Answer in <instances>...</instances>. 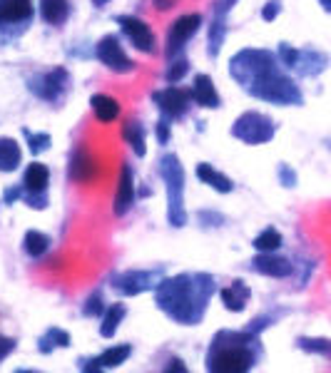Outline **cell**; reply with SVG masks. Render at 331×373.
Returning <instances> with one entry per match:
<instances>
[{"mask_svg": "<svg viewBox=\"0 0 331 373\" xmlns=\"http://www.w3.org/2000/svg\"><path fill=\"white\" fill-rule=\"evenodd\" d=\"M229 78L247 95L264 100V103L282 105V107H292V105L304 103L299 85L289 78L279 55L272 53V50H239L229 60Z\"/></svg>", "mask_w": 331, "mask_h": 373, "instance_id": "cell-1", "label": "cell"}, {"mask_svg": "<svg viewBox=\"0 0 331 373\" xmlns=\"http://www.w3.org/2000/svg\"><path fill=\"white\" fill-rule=\"evenodd\" d=\"M217 294V281L212 274H179L162 279L154 289V304L164 316L182 326H197L207 314L212 296Z\"/></svg>", "mask_w": 331, "mask_h": 373, "instance_id": "cell-2", "label": "cell"}, {"mask_svg": "<svg viewBox=\"0 0 331 373\" xmlns=\"http://www.w3.org/2000/svg\"><path fill=\"white\" fill-rule=\"evenodd\" d=\"M262 359L259 334L244 331H219L207 351V371L212 373H244L252 371Z\"/></svg>", "mask_w": 331, "mask_h": 373, "instance_id": "cell-3", "label": "cell"}, {"mask_svg": "<svg viewBox=\"0 0 331 373\" xmlns=\"http://www.w3.org/2000/svg\"><path fill=\"white\" fill-rule=\"evenodd\" d=\"M159 177L164 179L167 189V221L174 229L187 224V209H184V169L177 154H164L157 167Z\"/></svg>", "mask_w": 331, "mask_h": 373, "instance_id": "cell-4", "label": "cell"}, {"mask_svg": "<svg viewBox=\"0 0 331 373\" xmlns=\"http://www.w3.org/2000/svg\"><path fill=\"white\" fill-rule=\"evenodd\" d=\"M274 135H277L274 120L262 112H254V110L239 115L232 125V137H237L244 145H267L274 140Z\"/></svg>", "mask_w": 331, "mask_h": 373, "instance_id": "cell-5", "label": "cell"}, {"mask_svg": "<svg viewBox=\"0 0 331 373\" xmlns=\"http://www.w3.org/2000/svg\"><path fill=\"white\" fill-rule=\"evenodd\" d=\"M277 55H279V60H282L284 68L294 70V73L302 75V78H314V75L324 73V70L329 68V58L314 48L297 50L289 43H282L277 50Z\"/></svg>", "mask_w": 331, "mask_h": 373, "instance_id": "cell-6", "label": "cell"}, {"mask_svg": "<svg viewBox=\"0 0 331 373\" xmlns=\"http://www.w3.org/2000/svg\"><path fill=\"white\" fill-rule=\"evenodd\" d=\"M35 18L33 0H0V38H18Z\"/></svg>", "mask_w": 331, "mask_h": 373, "instance_id": "cell-7", "label": "cell"}, {"mask_svg": "<svg viewBox=\"0 0 331 373\" xmlns=\"http://www.w3.org/2000/svg\"><path fill=\"white\" fill-rule=\"evenodd\" d=\"M28 88L35 98L45 100V103H60L70 88V73L65 68H53L48 73H40L35 78H30Z\"/></svg>", "mask_w": 331, "mask_h": 373, "instance_id": "cell-8", "label": "cell"}, {"mask_svg": "<svg viewBox=\"0 0 331 373\" xmlns=\"http://www.w3.org/2000/svg\"><path fill=\"white\" fill-rule=\"evenodd\" d=\"M162 281V269H132L112 276V289L120 296H137L149 289H157Z\"/></svg>", "mask_w": 331, "mask_h": 373, "instance_id": "cell-9", "label": "cell"}, {"mask_svg": "<svg viewBox=\"0 0 331 373\" xmlns=\"http://www.w3.org/2000/svg\"><path fill=\"white\" fill-rule=\"evenodd\" d=\"M48 184H50V169L40 162L28 164L23 174V196L33 209H45L48 206Z\"/></svg>", "mask_w": 331, "mask_h": 373, "instance_id": "cell-10", "label": "cell"}, {"mask_svg": "<svg viewBox=\"0 0 331 373\" xmlns=\"http://www.w3.org/2000/svg\"><path fill=\"white\" fill-rule=\"evenodd\" d=\"M95 55H98V60L105 65L107 70H112V73L117 75H127L135 70V63L132 58H130L127 53L122 50V43H120L117 35H105L103 40L98 43V48H95Z\"/></svg>", "mask_w": 331, "mask_h": 373, "instance_id": "cell-11", "label": "cell"}, {"mask_svg": "<svg viewBox=\"0 0 331 373\" xmlns=\"http://www.w3.org/2000/svg\"><path fill=\"white\" fill-rule=\"evenodd\" d=\"M152 100L167 120H182L184 115H187V110L192 107V90L169 85V88L164 90H157V93L152 95Z\"/></svg>", "mask_w": 331, "mask_h": 373, "instance_id": "cell-12", "label": "cell"}, {"mask_svg": "<svg viewBox=\"0 0 331 373\" xmlns=\"http://www.w3.org/2000/svg\"><path fill=\"white\" fill-rule=\"evenodd\" d=\"M115 23L122 28V33L127 35V40L145 55L157 53V38H154L152 28L145 23L142 18H135V15H117Z\"/></svg>", "mask_w": 331, "mask_h": 373, "instance_id": "cell-13", "label": "cell"}, {"mask_svg": "<svg viewBox=\"0 0 331 373\" xmlns=\"http://www.w3.org/2000/svg\"><path fill=\"white\" fill-rule=\"evenodd\" d=\"M202 28V15L199 13H187L182 18H177L172 25H169V33H167V58L174 60V55H179L184 50V45L192 40V35Z\"/></svg>", "mask_w": 331, "mask_h": 373, "instance_id": "cell-14", "label": "cell"}, {"mask_svg": "<svg viewBox=\"0 0 331 373\" xmlns=\"http://www.w3.org/2000/svg\"><path fill=\"white\" fill-rule=\"evenodd\" d=\"M98 172H100L98 159H95L93 154L88 152V147H83V145H80V147L73 152V157H70V167H68L70 182L90 184L95 177H98Z\"/></svg>", "mask_w": 331, "mask_h": 373, "instance_id": "cell-15", "label": "cell"}, {"mask_svg": "<svg viewBox=\"0 0 331 373\" xmlns=\"http://www.w3.org/2000/svg\"><path fill=\"white\" fill-rule=\"evenodd\" d=\"M135 199H137V189H135V174L132 167L127 162L120 167V177H117V191H115V201H112V211L117 216H125L132 209Z\"/></svg>", "mask_w": 331, "mask_h": 373, "instance_id": "cell-16", "label": "cell"}, {"mask_svg": "<svg viewBox=\"0 0 331 373\" xmlns=\"http://www.w3.org/2000/svg\"><path fill=\"white\" fill-rule=\"evenodd\" d=\"M252 271L272 276V279H287L294 274V264L284 256H277L274 251H259L252 259Z\"/></svg>", "mask_w": 331, "mask_h": 373, "instance_id": "cell-17", "label": "cell"}, {"mask_svg": "<svg viewBox=\"0 0 331 373\" xmlns=\"http://www.w3.org/2000/svg\"><path fill=\"white\" fill-rule=\"evenodd\" d=\"M237 5V0H214V20L209 28V58L219 53L224 43V33H227V13Z\"/></svg>", "mask_w": 331, "mask_h": 373, "instance_id": "cell-18", "label": "cell"}, {"mask_svg": "<svg viewBox=\"0 0 331 373\" xmlns=\"http://www.w3.org/2000/svg\"><path fill=\"white\" fill-rule=\"evenodd\" d=\"M192 100L199 105V107H207V110H214L219 107V95H217V88H214L212 78L209 75H197L192 83Z\"/></svg>", "mask_w": 331, "mask_h": 373, "instance_id": "cell-19", "label": "cell"}, {"mask_svg": "<svg viewBox=\"0 0 331 373\" xmlns=\"http://www.w3.org/2000/svg\"><path fill=\"white\" fill-rule=\"evenodd\" d=\"M249 296H252V291H249V286L244 284L242 279L232 281V286H224V289H219V299H222L224 309L234 311V314L244 311V306H247Z\"/></svg>", "mask_w": 331, "mask_h": 373, "instance_id": "cell-20", "label": "cell"}, {"mask_svg": "<svg viewBox=\"0 0 331 373\" xmlns=\"http://www.w3.org/2000/svg\"><path fill=\"white\" fill-rule=\"evenodd\" d=\"M38 10L45 23L60 28V25L68 23L70 13H73V5H70V0H40Z\"/></svg>", "mask_w": 331, "mask_h": 373, "instance_id": "cell-21", "label": "cell"}, {"mask_svg": "<svg viewBox=\"0 0 331 373\" xmlns=\"http://www.w3.org/2000/svg\"><path fill=\"white\" fill-rule=\"evenodd\" d=\"M90 107H93V115L100 120V122H115L117 120V115L122 112V107H120V103L115 98H110V95H93L90 98Z\"/></svg>", "mask_w": 331, "mask_h": 373, "instance_id": "cell-22", "label": "cell"}, {"mask_svg": "<svg viewBox=\"0 0 331 373\" xmlns=\"http://www.w3.org/2000/svg\"><path fill=\"white\" fill-rule=\"evenodd\" d=\"M197 179H202L204 184H209L212 189H217L219 194H229V191L234 189L232 179H229L227 174L217 172V169H214L212 164H207V162L197 164Z\"/></svg>", "mask_w": 331, "mask_h": 373, "instance_id": "cell-23", "label": "cell"}, {"mask_svg": "<svg viewBox=\"0 0 331 373\" xmlns=\"http://www.w3.org/2000/svg\"><path fill=\"white\" fill-rule=\"evenodd\" d=\"M20 145L13 137H0V172H15L20 167Z\"/></svg>", "mask_w": 331, "mask_h": 373, "instance_id": "cell-24", "label": "cell"}, {"mask_svg": "<svg viewBox=\"0 0 331 373\" xmlns=\"http://www.w3.org/2000/svg\"><path fill=\"white\" fill-rule=\"evenodd\" d=\"M122 140L132 147V152L137 157H145L147 154V145H145V127L140 120H127L122 125Z\"/></svg>", "mask_w": 331, "mask_h": 373, "instance_id": "cell-25", "label": "cell"}, {"mask_svg": "<svg viewBox=\"0 0 331 373\" xmlns=\"http://www.w3.org/2000/svg\"><path fill=\"white\" fill-rule=\"evenodd\" d=\"M68 346H70V334L65 329H58V326H50L38 339L40 354H53L55 349H68Z\"/></svg>", "mask_w": 331, "mask_h": 373, "instance_id": "cell-26", "label": "cell"}, {"mask_svg": "<svg viewBox=\"0 0 331 373\" xmlns=\"http://www.w3.org/2000/svg\"><path fill=\"white\" fill-rule=\"evenodd\" d=\"M125 314H127L125 304H112L110 309H105V314H103V326H100V336H105V339H112V336L117 334L120 324H122Z\"/></svg>", "mask_w": 331, "mask_h": 373, "instance_id": "cell-27", "label": "cell"}, {"mask_svg": "<svg viewBox=\"0 0 331 373\" xmlns=\"http://www.w3.org/2000/svg\"><path fill=\"white\" fill-rule=\"evenodd\" d=\"M23 249H25V254H28V256H33V259H40V256L48 254V249H50V236L43 234V231H38V229L25 231Z\"/></svg>", "mask_w": 331, "mask_h": 373, "instance_id": "cell-28", "label": "cell"}, {"mask_svg": "<svg viewBox=\"0 0 331 373\" xmlns=\"http://www.w3.org/2000/svg\"><path fill=\"white\" fill-rule=\"evenodd\" d=\"M132 356V346L130 344H117V346H110V349L103 351V356H98L100 359V369H117V366H122L125 361Z\"/></svg>", "mask_w": 331, "mask_h": 373, "instance_id": "cell-29", "label": "cell"}, {"mask_svg": "<svg viewBox=\"0 0 331 373\" xmlns=\"http://www.w3.org/2000/svg\"><path fill=\"white\" fill-rule=\"evenodd\" d=\"M282 234H279L277 229H274V226H269V229H264L262 234L259 236H254V249L257 251H277L279 246H282Z\"/></svg>", "mask_w": 331, "mask_h": 373, "instance_id": "cell-30", "label": "cell"}, {"mask_svg": "<svg viewBox=\"0 0 331 373\" xmlns=\"http://www.w3.org/2000/svg\"><path fill=\"white\" fill-rule=\"evenodd\" d=\"M297 346L307 354H319L331 359V339H307V336H302V339H297Z\"/></svg>", "mask_w": 331, "mask_h": 373, "instance_id": "cell-31", "label": "cell"}, {"mask_svg": "<svg viewBox=\"0 0 331 373\" xmlns=\"http://www.w3.org/2000/svg\"><path fill=\"white\" fill-rule=\"evenodd\" d=\"M23 137L28 140V147H30V152H33V154L45 152V149H50V145H53V137H50L48 132L33 135L30 130H23Z\"/></svg>", "mask_w": 331, "mask_h": 373, "instance_id": "cell-32", "label": "cell"}, {"mask_svg": "<svg viewBox=\"0 0 331 373\" xmlns=\"http://www.w3.org/2000/svg\"><path fill=\"white\" fill-rule=\"evenodd\" d=\"M105 299H103V294L100 291H95L93 296H90L88 301H85V306H83V314L85 316H90V319H98V316H103L105 314Z\"/></svg>", "mask_w": 331, "mask_h": 373, "instance_id": "cell-33", "label": "cell"}, {"mask_svg": "<svg viewBox=\"0 0 331 373\" xmlns=\"http://www.w3.org/2000/svg\"><path fill=\"white\" fill-rule=\"evenodd\" d=\"M187 70H189V63H187V60H184V58H177V60H172V63H169L167 75H164V78H167L169 85H177L179 80H182L184 75H187Z\"/></svg>", "mask_w": 331, "mask_h": 373, "instance_id": "cell-34", "label": "cell"}, {"mask_svg": "<svg viewBox=\"0 0 331 373\" xmlns=\"http://www.w3.org/2000/svg\"><path fill=\"white\" fill-rule=\"evenodd\" d=\"M277 177L282 186H287V189H292V186H297V172H294L289 164H279L277 167Z\"/></svg>", "mask_w": 331, "mask_h": 373, "instance_id": "cell-35", "label": "cell"}, {"mask_svg": "<svg viewBox=\"0 0 331 373\" xmlns=\"http://www.w3.org/2000/svg\"><path fill=\"white\" fill-rule=\"evenodd\" d=\"M282 13V0H269L267 5L262 8V18L267 20V23H272V20H277V15Z\"/></svg>", "mask_w": 331, "mask_h": 373, "instance_id": "cell-36", "label": "cell"}, {"mask_svg": "<svg viewBox=\"0 0 331 373\" xmlns=\"http://www.w3.org/2000/svg\"><path fill=\"white\" fill-rule=\"evenodd\" d=\"M154 135H157V142L159 145H167L169 142V120L162 115V120L157 122V127H154Z\"/></svg>", "mask_w": 331, "mask_h": 373, "instance_id": "cell-37", "label": "cell"}, {"mask_svg": "<svg viewBox=\"0 0 331 373\" xmlns=\"http://www.w3.org/2000/svg\"><path fill=\"white\" fill-rule=\"evenodd\" d=\"M15 346H18L15 344V339H10V336H0V364H3L10 354H13Z\"/></svg>", "mask_w": 331, "mask_h": 373, "instance_id": "cell-38", "label": "cell"}, {"mask_svg": "<svg viewBox=\"0 0 331 373\" xmlns=\"http://www.w3.org/2000/svg\"><path fill=\"white\" fill-rule=\"evenodd\" d=\"M174 3H177V0H154V8H159V10H169Z\"/></svg>", "mask_w": 331, "mask_h": 373, "instance_id": "cell-39", "label": "cell"}, {"mask_svg": "<svg viewBox=\"0 0 331 373\" xmlns=\"http://www.w3.org/2000/svg\"><path fill=\"white\" fill-rule=\"evenodd\" d=\"M167 371H182V373H184V371H187V366H184V364H182V361H179V359H177V361H172V366H169V369H167Z\"/></svg>", "mask_w": 331, "mask_h": 373, "instance_id": "cell-40", "label": "cell"}, {"mask_svg": "<svg viewBox=\"0 0 331 373\" xmlns=\"http://www.w3.org/2000/svg\"><path fill=\"white\" fill-rule=\"evenodd\" d=\"M107 3H110V0H93L95 8H105V5H107Z\"/></svg>", "mask_w": 331, "mask_h": 373, "instance_id": "cell-41", "label": "cell"}, {"mask_svg": "<svg viewBox=\"0 0 331 373\" xmlns=\"http://www.w3.org/2000/svg\"><path fill=\"white\" fill-rule=\"evenodd\" d=\"M319 3H322V8L327 10V13H331V0H319Z\"/></svg>", "mask_w": 331, "mask_h": 373, "instance_id": "cell-42", "label": "cell"}]
</instances>
